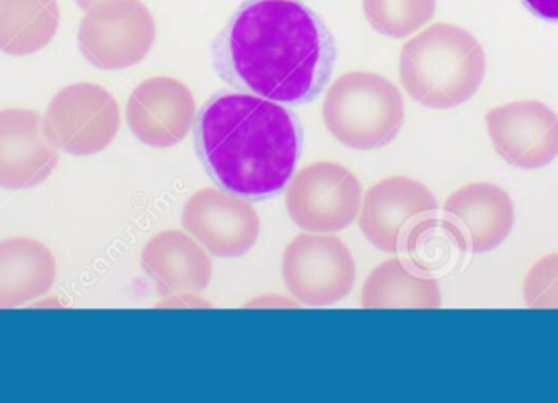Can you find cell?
Masks as SVG:
<instances>
[{
    "instance_id": "cell-1",
    "label": "cell",
    "mask_w": 558,
    "mask_h": 403,
    "mask_svg": "<svg viewBox=\"0 0 558 403\" xmlns=\"http://www.w3.org/2000/svg\"><path fill=\"white\" fill-rule=\"evenodd\" d=\"M213 61L231 87L298 107L327 87L337 45L308 7L295 0H247L213 42Z\"/></svg>"
},
{
    "instance_id": "cell-2",
    "label": "cell",
    "mask_w": 558,
    "mask_h": 403,
    "mask_svg": "<svg viewBox=\"0 0 558 403\" xmlns=\"http://www.w3.org/2000/svg\"><path fill=\"white\" fill-rule=\"evenodd\" d=\"M195 149L225 192L248 199L274 198L291 180L301 157V124L278 101L222 91L196 118Z\"/></svg>"
},
{
    "instance_id": "cell-3",
    "label": "cell",
    "mask_w": 558,
    "mask_h": 403,
    "mask_svg": "<svg viewBox=\"0 0 558 403\" xmlns=\"http://www.w3.org/2000/svg\"><path fill=\"white\" fill-rule=\"evenodd\" d=\"M487 74V58L468 29L435 23L413 36L400 52V82L407 94L435 110L468 103Z\"/></svg>"
},
{
    "instance_id": "cell-4",
    "label": "cell",
    "mask_w": 558,
    "mask_h": 403,
    "mask_svg": "<svg viewBox=\"0 0 558 403\" xmlns=\"http://www.w3.org/2000/svg\"><path fill=\"white\" fill-rule=\"evenodd\" d=\"M322 114L335 139L351 149L373 150L399 136L405 105L397 85L383 75L351 71L328 88Z\"/></svg>"
},
{
    "instance_id": "cell-5",
    "label": "cell",
    "mask_w": 558,
    "mask_h": 403,
    "mask_svg": "<svg viewBox=\"0 0 558 403\" xmlns=\"http://www.w3.org/2000/svg\"><path fill=\"white\" fill-rule=\"evenodd\" d=\"M156 39V22L141 0H101L87 10L78 28L84 58L104 71H121L143 61Z\"/></svg>"
},
{
    "instance_id": "cell-6",
    "label": "cell",
    "mask_w": 558,
    "mask_h": 403,
    "mask_svg": "<svg viewBox=\"0 0 558 403\" xmlns=\"http://www.w3.org/2000/svg\"><path fill=\"white\" fill-rule=\"evenodd\" d=\"M120 123V108L113 95L88 82L58 91L43 118L49 143L71 156H92L107 149L117 137Z\"/></svg>"
},
{
    "instance_id": "cell-7",
    "label": "cell",
    "mask_w": 558,
    "mask_h": 403,
    "mask_svg": "<svg viewBox=\"0 0 558 403\" xmlns=\"http://www.w3.org/2000/svg\"><path fill=\"white\" fill-rule=\"evenodd\" d=\"M282 280L289 293L305 306H333L348 296L356 281L350 248L333 235L301 234L282 254Z\"/></svg>"
},
{
    "instance_id": "cell-8",
    "label": "cell",
    "mask_w": 558,
    "mask_h": 403,
    "mask_svg": "<svg viewBox=\"0 0 558 403\" xmlns=\"http://www.w3.org/2000/svg\"><path fill=\"white\" fill-rule=\"evenodd\" d=\"M363 192L356 176L333 162H315L292 179L286 192V208L304 231H343L357 218Z\"/></svg>"
},
{
    "instance_id": "cell-9",
    "label": "cell",
    "mask_w": 558,
    "mask_h": 403,
    "mask_svg": "<svg viewBox=\"0 0 558 403\" xmlns=\"http://www.w3.org/2000/svg\"><path fill=\"white\" fill-rule=\"evenodd\" d=\"M495 150L518 169L536 170L558 156V117L539 100H518L485 117Z\"/></svg>"
},
{
    "instance_id": "cell-10",
    "label": "cell",
    "mask_w": 558,
    "mask_h": 403,
    "mask_svg": "<svg viewBox=\"0 0 558 403\" xmlns=\"http://www.w3.org/2000/svg\"><path fill=\"white\" fill-rule=\"evenodd\" d=\"M183 228L219 258L247 254L260 235V218L242 196L199 190L183 208Z\"/></svg>"
},
{
    "instance_id": "cell-11",
    "label": "cell",
    "mask_w": 558,
    "mask_h": 403,
    "mask_svg": "<svg viewBox=\"0 0 558 403\" xmlns=\"http://www.w3.org/2000/svg\"><path fill=\"white\" fill-rule=\"evenodd\" d=\"M192 90L172 77H153L137 85L126 105L131 133L150 147L166 149L189 136L195 123Z\"/></svg>"
},
{
    "instance_id": "cell-12",
    "label": "cell",
    "mask_w": 558,
    "mask_h": 403,
    "mask_svg": "<svg viewBox=\"0 0 558 403\" xmlns=\"http://www.w3.org/2000/svg\"><path fill=\"white\" fill-rule=\"evenodd\" d=\"M58 160V149L46 137L43 118L36 111H0V188L41 185L54 172Z\"/></svg>"
},
{
    "instance_id": "cell-13",
    "label": "cell",
    "mask_w": 558,
    "mask_h": 403,
    "mask_svg": "<svg viewBox=\"0 0 558 403\" xmlns=\"http://www.w3.org/2000/svg\"><path fill=\"white\" fill-rule=\"evenodd\" d=\"M436 209L438 203L423 183L407 176H392L367 190L361 205L360 229L374 247L396 254L402 244L405 225L416 216Z\"/></svg>"
},
{
    "instance_id": "cell-14",
    "label": "cell",
    "mask_w": 558,
    "mask_h": 403,
    "mask_svg": "<svg viewBox=\"0 0 558 403\" xmlns=\"http://www.w3.org/2000/svg\"><path fill=\"white\" fill-rule=\"evenodd\" d=\"M143 267L166 293H202L213 277L208 254L182 231L154 235L144 247Z\"/></svg>"
},
{
    "instance_id": "cell-15",
    "label": "cell",
    "mask_w": 558,
    "mask_h": 403,
    "mask_svg": "<svg viewBox=\"0 0 558 403\" xmlns=\"http://www.w3.org/2000/svg\"><path fill=\"white\" fill-rule=\"evenodd\" d=\"M445 212L464 229L475 254H485L504 244L514 224L510 196L494 183H471L449 196Z\"/></svg>"
},
{
    "instance_id": "cell-16",
    "label": "cell",
    "mask_w": 558,
    "mask_h": 403,
    "mask_svg": "<svg viewBox=\"0 0 558 403\" xmlns=\"http://www.w3.org/2000/svg\"><path fill=\"white\" fill-rule=\"evenodd\" d=\"M56 258L36 239L0 241V309L25 306L51 291Z\"/></svg>"
},
{
    "instance_id": "cell-17",
    "label": "cell",
    "mask_w": 558,
    "mask_h": 403,
    "mask_svg": "<svg viewBox=\"0 0 558 403\" xmlns=\"http://www.w3.org/2000/svg\"><path fill=\"white\" fill-rule=\"evenodd\" d=\"M361 304L366 309H438L441 290L438 281L410 273L400 258H392L364 281Z\"/></svg>"
},
{
    "instance_id": "cell-18",
    "label": "cell",
    "mask_w": 558,
    "mask_h": 403,
    "mask_svg": "<svg viewBox=\"0 0 558 403\" xmlns=\"http://www.w3.org/2000/svg\"><path fill=\"white\" fill-rule=\"evenodd\" d=\"M58 0H0V51L28 56L51 42L59 28Z\"/></svg>"
},
{
    "instance_id": "cell-19",
    "label": "cell",
    "mask_w": 558,
    "mask_h": 403,
    "mask_svg": "<svg viewBox=\"0 0 558 403\" xmlns=\"http://www.w3.org/2000/svg\"><path fill=\"white\" fill-rule=\"evenodd\" d=\"M438 0H363L367 23L380 35L407 38L432 22Z\"/></svg>"
},
{
    "instance_id": "cell-20",
    "label": "cell",
    "mask_w": 558,
    "mask_h": 403,
    "mask_svg": "<svg viewBox=\"0 0 558 403\" xmlns=\"http://www.w3.org/2000/svg\"><path fill=\"white\" fill-rule=\"evenodd\" d=\"M448 242L465 244V239L451 222L426 219L410 232L407 237V252L416 267L422 270H433V268L445 265L449 245L442 244H448Z\"/></svg>"
},
{
    "instance_id": "cell-21",
    "label": "cell",
    "mask_w": 558,
    "mask_h": 403,
    "mask_svg": "<svg viewBox=\"0 0 558 403\" xmlns=\"http://www.w3.org/2000/svg\"><path fill=\"white\" fill-rule=\"evenodd\" d=\"M524 300L533 309H558V254L546 255L531 268Z\"/></svg>"
},
{
    "instance_id": "cell-22",
    "label": "cell",
    "mask_w": 558,
    "mask_h": 403,
    "mask_svg": "<svg viewBox=\"0 0 558 403\" xmlns=\"http://www.w3.org/2000/svg\"><path fill=\"white\" fill-rule=\"evenodd\" d=\"M523 3L539 19L558 22V0H523Z\"/></svg>"
},
{
    "instance_id": "cell-23",
    "label": "cell",
    "mask_w": 558,
    "mask_h": 403,
    "mask_svg": "<svg viewBox=\"0 0 558 403\" xmlns=\"http://www.w3.org/2000/svg\"><path fill=\"white\" fill-rule=\"evenodd\" d=\"M78 3V7L84 10H90L92 7L97 5L101 0H75Z\"/></svg>"
}]
</instances>
